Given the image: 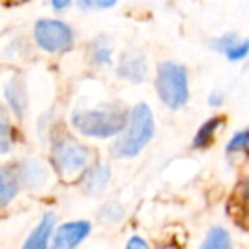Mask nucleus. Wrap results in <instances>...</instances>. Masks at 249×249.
<instances>
[{"label":"nucleus","mask_w":249,"mask_h":249,"mask_svg":"<svg viewBox=\"0 0 249 249\" xmlns=\"http://www.w3.org/2000/svg\"><path fill=\"white\" fill-rule=\"evenodd\" d=\"M198 249H232L229 232L222 227H212Z\"/></svg>","instance_id":"14"},{"label":"nucleus","mask_w":249,"mask_h":249,"mask_svg":"<svg viewBox=\"0 0 249 249\" xmlns=\"http://www.w3.org/2000/svg\"><path fill=\"white\" fill-rule=\"evenodd\" d=\"M90 226L87 220H75L66 222L58 227L54 237H53V249H75L80 243L89 237Z\"/></svg>","instance_id":"6"},{"label":"nucleus","mask_w":249,"mask_h":249,"mask_svg":"<svg viewBox=\"0 0 249 249\" xmlns=\"http://www.w3.org/2000/svg\"><path fill=\"white\" fill-rule=\"evenodd\" d=\"M89 149L68 134H59L53 141L51 160L59 175L70 178L85 170L89 163Z\"/></svg>","instance_id":"4"},{"label":"nucleus","mask_w":249,"mask_h":249,"mask_svg":"<svg viewBox=\"0 0 249 249\" xmlns=\"http://www.w3.org/2000/svg\"><path fill=\"white\" fill-rule=\"evenodd\" d=\"M53 227H54V215L53 213H44L41 222L37 224V227L31 232V236L24 243L22 249H48Z\"/></svg>","instance_id":"9"},{"label":"nucleus","mask_w":249,"mask_h":249,"mask_svg":"<svg viewBox=\"0 0 249 249\" xmlns=\"http://www.w3.org/2000/svg\"><path fill=\"white\" fill-rule=\"evenodd\" d=\"M117 75L124 80L141 83L148 76V65L141 54H124L117 66Z\"/></svg>","instance_id":"7"},{"label":"nucleus","mask_w":249,"mask_h":249,"mask_svg":"<svg viewBox=\"0 0 249 249\" xmlns=\"http://www.w3.org/2000/svg\"><path fill=\"white\" fill-rule=\"evenodd\" d=\"M227 154H237L249 151V129H243V131H237L232 136V139L227 144Z\"/></svg>","instance_id":"15"},{"label":"nucleus","mask_w":249,"mask_h":249,"mask_svg":"<svg viewBox=\"0 0 249 249\" xmlns=\"http://www.w3.org/2000/svg\"><path fill=\"white\" fill-rule=\"evenodd\" d=\"M156 249H180V248H177L175 244H166V246H160V248H156Z\"/></svg>","instance_id":"25"},{"label":"nucleus","mask_w":249,"mask_h":249,"mask_svg":"<svg viewBox=\"0 0 249 249\" xmlns=\"http://www.w3.org/2000/svg\"><path fill=\"white\" fill-rule=\"evenodd\" d=\"M154 136L153 112L146 104H138L131 110L127 125L112 146V153L117 158H134L148 146Z\"/></svg>","instance_id":"2"},{"label":"nucleus","mask_w":249,"mask_h":249,"mask_svg":"<svg viewBox=\"0 0 249 249\" xmlns=\"http://www.w3.org/2000/svg\"><path fill=\"white\" fill-rule=\"evenodd\" d=\"M117 3V0H78L80 9L83 10H100L110 9Z\"/></svg>","instance_id":"18"},{"label":"nucleus","mask_w":249,"mask_h":249,"mask_svg":"<svg viewBox=\"0 0 249 249\" xmlns=\"http://www.w3.org/2000/svg\"><path fill=\"white\" fill-rule=\"evenodd\" d=\"M71 3V0H51V5L54 10H63Z\"/></svg>","instance_id":"23"},{"label":"nucleus","mask_w":249,"mask_h":249,"mask_svg":"<svg viewBox=\"0 0 249 249\" xmlns=\"http://www.w3.org/2000/svg\"><path fill=\"white\" fill-rule=\"evenodd\" d=\"M12 171L16 173L19 185L20 183H26V185L39 183L41 178L44 177V170L36 161H24V163H19L16 168H12Z\"/></svg>","instance_id":"12"},{"label":"nucleus","mask_w":249,"mask_h":249,"mask_svg":"<svg viewBox=\"0 0 249 249\" xmlns=\"http://www.w3.org/2000/svg\"><path fill=\"white\" fill-rule=\"evenodd\" d=\"M122 213H124V210H122V207L119 205V203H107V205L102 209L100 215L104 217L105 220H114V222H117L122 217Z\"/></svg>","instance_id":"19"},{"label":"nucleus","mask_w":249,"mask_h":249,"mask_svg":"<svg viewBox=\"0 0 249 249\" xmlns=\"http://www.w3.org/2000/svg\"><path fill=\"white\" fill-rule=\"evenodd\" d=\"M241 194H243V198H244V202H246L248 205H249V177L246 178V180H244V185H243V192H241Z\"/></svg>","instance_id":"24"},{"label":"nucleus","mask_w":249,"mask_h":249,"mask_svg":"<svg viewBox=\"0 0 249 249\" xmlns=\"http://www.w3.org/2000/svg\"><path fill=\"white\" fill-rule=\"evenodd\" d=\"M125 249H148V244H146L144 239L134 236V237H131V239L127 241V244H125Z\"/></svg>","instance_id":"21"},{"label":"nucleus","mask_w":249,"mask_h":249,"mask_svg":"<svg viewBox=\"0 0 249 249\" xmlns=\"http://www.w3.org/2000/svg\"><path fill=\"white\" fill-rule=\"evenodd\" d=\"M93 61L100 66H105V65H110L112 63V51L110 48L107 46H97L93 50Z\"/></svg>","instance_id":"20"},{"label":"nucleus","mask_w":249,"mask_h":249,"mask_svg":"<svg viewBox=\"0 0 249 249\" xmlns=\"http://www.w3.org/2000/svg\"><path fill=\"white\" fill-rule=\"evenodd\" d=\"M34 39L46 53H66L73 46V31L56 19H41L34 26Z\"/></svg>","instance_id":"5"},{"label":"nucleus","mask_w":249,"mask_h":249,"mask_svg":"<svg viewBox=\"0 0 249 249\" xmlns=\"http://www.w3.org/2000/svg\"><path fill=\"white\" fill-rule=\"evenodd\" d=\"M5 99L10 104V107H12L14 114H16L17 117H22L27 108V95H26L24 85L17 78H14L12 82L5 87Z\"/></svg>","instance_id":"10"},{"label":"nucleus","mask_w":249,"mask_h":249,"mask_svg":"<svg viewBox=\"0 0 249 249\" xmlns=\"http://www.w3.org/2000/svg\"><path fill=\"white\" fill-rule=\"evenodd\" d=\"M129 112L119 104H104L95 108L75 110L71 122L83 136L107 139L121 134L127 125Z\"/></svg>","instance_id":"1"},{"label":"nucleus","mask_w":249,"mask_h":249,"mask_svg":"<svg viewBox=\"0 0 249 249\" xmlns=\"http://www.w3.org/2000/svg\"><path fill=\"white\" fill-rule=\"evenodd\" d=\"M19 181L10 168H0V209L9 205L17 195Z\"/></svg>","instance_id":"11"},{"label":"nucleus","mask_w":249,"mask_h":249,"mask_svg":"<svg viewBox=\"0 0 249 249\" xmlns=\"http://www.w3.org/2000/svg\"><path fill=\"white\" fill-rule=\"evenodd\" d=\"M14 142H16V136H14L12 125L3 117H0V154L9 153L14 148Z\"/></svg>","instance_id":"16"},{"label":"nucleus","mask_w":249,"mask_h":249,"mask_svg":"<svg viewBox=\"0 0 249 249\" xmlns=\"http://www.w3.org/2000/svg\"><path fill=\"white\" fill-rule=\"evenodd\" d=\"M108 180H110V168L107 164H95L83 171L80 187L87 194H99L107 187Z\"/></svg>","instance_id":"8"},{"label":"nucleus","mask_w":249,"mask_h":249,"mask_svg":"<svg viewBox=\"0 0 249 249\" xmlns=\"http://www.w3.org/2000/svg\"><path fill=\"white\" fill-rule=\"evenodd\" d=\"M224 102V95L220 92H212L209 97V104L213 105V107H219V105H222Z\"/></svg>","instance_id":"22"},{"label":"nucleus","mask_w":249,"mask_h":249,"mask_svg":"<svg viewBox=\"0 0 249 249\" xmlns=\"http://www.w3.org/2000/svg\"><path fill=\"white\" fill-rule=\"evenodd\" d=\"M156 92L170 108H180L188 102V71L177 63H161L156 73Z\"/></svg>","instance_id":"3"},{"label":"nucleus","mask_w":249,"mask_h":249,"mask_svg":"<svg viewBox=\"0 0 249 249\" xmlns=\"http://www.w3.org/2000/svg\"><path fill=\"white\" fill-rule=\"evenodd\" d=\"M224 54L231 59V61H237V59H243L249 54V39L244 41H236L232 46L229 48Z\"/></svg>","instance_id":"17"},{"label":"nucleus","mask_w":249,"mask_h":249,"mask_svg":"<svg viewBox=\"0 0 249 249\" xmlns=\"http://www.w3.org/2000/svg\"><path fill=\"white\" fill-rule=\"evenodd\" d=\"M222 122H224L222 117H212V119H209L205 124H202V127L198 129L194 138V148H198V149L207 148V146L213 141V136H215L217 129L222 125Z\"/></svg>","instance_id":"13"}]
</instances>
